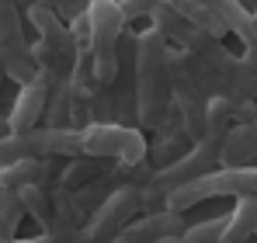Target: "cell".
I'll return each instance as SVG.
<instances>
[{
    "mask_svg": "<svg viewBox=\"0 0 257 243\" xmlns=\"http://www.w3.org/2000/svg\"><path fill=\"white\" fill-rule=\"evenodd\" d=\"M87 7H90V0H59V18L63 21H70V18H77V14H84Z\"/></svg>",
    "mask_w": 257,
    "mask_h": 243,
    "instance_id": "obj_28",
    "label": "cell"
},
{
    "mask_svg": "<svg viewBox=\"0 0 257 243\" xmlns=\"http://www.w3.org/2000/svg\"><path fill=\"white\" fill-rule=\"evenodd\" d=\"M45 97H49V83L42 77L28 80L21 90H18V101L7 115V129L11 132H32L42 125V115H45Z\"/></svg>",
    "mask_w": 257,
    "mask_h": 243,
    "instance_id": "obj_16",
    "label": "cell"
},
{
    "mask_svg": "<svg viewBox=\"0 0 257 243\" xmlns=\"http://www.w3.org/2000/svg\"><path fill=\"white\" fill-rule=\"evenodd\" d=\"M191 146H195V143L181 132L177 115H174V111H167V122L157 129L153 143H146V163H150L153 170H164V167H171L174 160H181Z\"/></svg>",
    "mask_w": 257,
    "mask_h": 243,
    "instance_id": "obj_15",
    "label": "cell"
},
{
    "mask_svg": "<svg viewBox=\"0 0 257 243\" xmlns=\"http://www.w3.org/2000/svg\"><path fill=\"white\" fill-rule=\"evenodd\" d=\"M250 243H257V236H254V240H250Z\"/></svg>",
    "mask_w": 257,
    "mask_h": 243,
    "instance_id": "obj_36",
    "label": "cell"
},
{
    "mask_svg": "<svg viewBox=\"0 0 257 243\" xmlns=\"http://www.w3.org/2000/svg\"><path fill=\"white\" fill-rule=\"evenodd\" d=\"M21 219H25V208L18 202V195L14 191H0V243L14 240Z\"/></svg>",
    "mask_w": 257,
    "mask_h": 243,
    "instance_id": "obj_23",
    "label": "cell"
},
{
    "mask_svg": "<svg viewBox=\"0 0 257 243\" xmlns=\"http://www.w3.org/2000/svg\"><path fill=\"white\" fill-rule=\"evenodd\" d=\"M0 83H4V70H0Z\"/></svg>",
    "mask_w": 257,
    "mask_h": 243,
    "instance_id": "obj_35",
    "label": "cell"
},
{
    "mask_svg": "<svg viewBox=\"0 0 257 243\" xmlns=\"http://www.w3.org/2000/svg\"><path fill=\"white\" fill-rule=\"evenodd\" d=\"M150 7H153V0H118V11L128 28H136L139 21H150Z\"/></svg>",
    "mask_w": 257,
    "mask_h": 243,
    "instance_id": "obj_25",
    "label": "cell"
},
{
    "mask_svg": "<svg viewBox=\"0 0 257 243\" xmlns=\"http://www.w3.org/2000/svg\"><path fill=\"white\" fill-rule=\"evenodd\" d=\"M59 157H80V132L73 129H32V132H11L0 139V167L18 160H59Z\"/></svg>",
    "mask_w": 257,
    "mask_h": 243,
    "instance_id": "obj_7",
    "label": "cell"
},
{
    "mask_svg": "<svg viewBox=\"0 0 257 243\" xmlns=\"http://www.w3.org/2000/svg\"><path fill=\"white\" fill-rule=\"evenodd\" d=\"M4 136H11V129H7V118L0 115V139H4Z\"/></svg>",
    "mask_w": 257,
    "mask_h": 243,
    "instance_id": "obj_31",
    "label": "cell"
},
{
    "mask_svg": "<svg viewBox=\"0 0 257 243\" xmlns=\"http://www.w3.org/2000/svg\"><path fill=\"white\" fill-rule=\"evenodd\" d=\"M250 14H254V25H257V11H250Z\"/></svg>",
    "mask_w": 257,
    "mask_h": 243,
    "instance_id": "obj_34",
    "label": "cell"
},
{
    "mask_svg": "<svg viewBox=\"0 0 257 243\" xmlns=\"http://www.w3.org/2000/svg\"><path fill=\"white\" fill-rule=\"evenodd\" d=\"M257 226V198H236V208L226 215V229L219 243H250Z\"/></svg>",
    "mask_w": 257,
    "mask_h": 243,
    "instance_id": "obj_19",
    "label": "cell"
},
{
    "mask_svg": "<svg viewBox=\"0 0 257 243\" xmlns=\"http://www.w3.org/2000/svg\"><path fill=\"white\" fill-rule=\"evenodd\" d=\"M257 163V118L226 132L219 167H254Z\"/></svg>",
    "mask_w": 257,
    "mask_h": 243,
    "instance_id": "obj_17",
    "label": "cell"
},
{
    "mask_svg": "<svg viewBox=\"0 0 257 243\" xmlns=\"http://www.w3.org/2000/svg\"><path fill=\"white\" fill-rule=\"evenodd\" d=\"M184 229H188L184 215L164 208V212H146V215L132 219L111 243H160V240H171V236H181Z\"/></svg>",
    "mask_w": 257,
    "mask_h": 243,
    "instance_id": "obj_12",
    "label": "cell"
},
{
    "mask_svg": "<svg viewBox=\"0 0 257 243\" xmlns=\"http://www.w3.org/2000/svg\"><path fill=\"white\" fill-rule=\"evenodd\" d=\"M222 143H226V132L209 129L205 139H198L181 160H174L171 167H164V170H153L150 181L139 188V208H143V215H146V212H164L167 198H171L177 188H184V184H191V181H198V177L219 170Z\"/></svg>",
    "mask_w": 257,
    "mask_h": 243,
    "instance_id": "obj_2",
    "label": "cell"
},
{
    "mask_svg": "<svg viewBox=\"0 0 257 243\" xmlns=\"http://www.w3.org/2000/svg\"><path fill=\"white\" fill-rule=\"evenodd\" d=\"M195 4H198V7H205V11H209L215 21H219L233 39L240 42V45H243V49L257 42L254 14H250V7H247L243 0H195Z\"/></svg>",
    "mask_w": 257,
    "mask_h": 243,
    "instance_id": "obj_14",
    "label": "cell"
},
{
    "mask_svg": "<svg viewBox=\"0 0 257 243\" xmlns=\"http://www.w3.org/2000/svg\"><path fill=\"white\" fill-rule=\"evenodd\" d=\"M209 198H257V167H219L212 174L177 188L164 208L184 215L188 208Z\"/></svg>",
    "mask_w": 257,
    "mask_h": 243,
    "instance_id": "obj_5",
    "label": "cell"
},
{
    "mask_svg": "<svg viewBox=\"0 0 257 243\" xmlns=\"http://www.w3.org/2000/svg\"><path fill=\"white\" fill-rule=\"evenodd\" d=\"M87 25H90V66H94V80L101 90H108L115 73H118V39L125 32V18L118 11V0H90L84 11Z\"/></svg>",
    "mask_w": 257,
    "mask_h": 243,
    "instance_id": "obj_4",
    "label": "cell"
},
{
    "mask_svg": "<svg viewBox=\"0 0 257 243\" xmlns=\"http://www.w3.org/2000/svg\"><path fill=\"white\" fill-rule=\"evenodd\" d=\"M66 28H70V39H73V45H77V52H87V49H90V25H87V14L70 18Z\"/></svg>",
    "mask_w": 257,
    "mask_h": 243,
    "instance_id": "obj_26",
    "label": "cell"
},
{
    "mask_svg": "<svg viewBox=\"0 0 257 243\" xmlns=\"http://www.w3.org/2000/svg\"><path fill=\"white\" fill-rule=\"evenodd\" d=\"M240 59H243V63H247V66H250V70L257 73V42H254V45H247V49H243V56H240Z\"/></svg>",
    "mask_w": 257,
    "mask_h": 243,
    "instance_id": "obj_29",
    "label": "cell"
},
{
    "mask_svg": "<svg viewBox=\"0 0 257 243\" xmlns=\"http://www.w3.org/2000/svg\"><path fill=\"white\" fill-rule=\"evenodd\" d=\"M111 170H115V163H108V160H97V157H73V160L59 170V184H63L66 191H80V188H87V184L108 177Z\"/></svg>",
    "mask_w": 257,
    "mask_h": 243,
    "instance_id": "obj_18",
    "label": "cell"
},
{
    "mask_svg": "<svg viewBox=\"0 0 257 243\" xmlns=\"http://www.w3.org/2000/svg\"><path fill=\"white\" fill-rule=\"evenodd\" d=\"M171 45L157 28H143L136 39V125L139 132H157L171 111Z\"/></svg>",
    "mask_w": 257,
    "mask_h": 243,
    "instance_id": "obj_1",
    "label": "cell"
},
{
    "mask_svg": "<svg viewBox=\"0 0 257 243\" xmlns=\"http://www.w3.org/2000/svg\"><path fill=\"white\" fill-rule=\"evenodd\" d=\"M80 157H97L115 167H136L146 160V132L122 122H90L80 132Z\"/></svg>",
    "mask_w": 257,
    "mask_h": 243,
    "instance_id": "obj_6",
    "label": "cell"
},
{
    "mask_svg": "<svg viewBox=\"0 0 257 243\" xmlns=\"http://www.w3.org/2000/svg\"><path fill=\"white\" fill-rule=\"evenodd\" d=\"M77 233H84V229H77ZM77 233H39V236H32V240H7V243H73Z\"/></svg>",
    "mask_w": 257,
    "mask_h": 243,
    "instance_id": "obj_27",
    "label": "cell"
},
{
    "mask_svg": "<svg viewBox=\"0 0 257 243\" xmlns=\"http://www.w3.org/2000/svg\"><path fill=\"white\" fill-rule=\"evenodd\" d=\"M195 56L205 59V66L219 77V83H222L229 94L247 97V101H257V73L240 59V56H236V52H229L222 42L205 39L198 49H195Z\"/></svg>",
    "mask_w": 257,
    "mask_h": 243,
    "instance_id": "obj_11",
    "label": "cell"
},
{
    "mask_svg": "<svg viewBox=\"0 0 257 243\" xmlns=\"http://www.w3.org/2000/svg\"><path fill=\"white\" fill-rule=\"evenodd\" d=\"M14 4H18V11H21V14H25V11H28V7H32V4H35V0H14Z\"/></svg>",
    "mask_w": 257,
    "mask_h": 243,
    "instance_id": "obj_30",
    "label": "cell"
},
{
    "mask_svg": "<svg viewBox=\"0 0 257 243\" xmlns=\"http://www.w3.org/2000/svg\"><path fill=\"white\" fill-rule=\"evenodd\" d=\"M42 129H70V80L49 83Z\"/></svg>",
    "mask_w": 257,
    "mask_h": 243,
    "instance_id": "obj_20",
    "label": "cell"
},
{
    "mask_svg": "<svg viewBox=\"0 0 257 243\" xmlns=\"http://www.w3.org/2000/svg\"><path fill=\"white\" fill-rule=\"evenodd\" d=\"M139 215H143V208H139V188H118V191H111L104 202L90 212L84 233L90 243H111Z\"/></svg>",
    "mask_w": 257,
    "mask_h": 243,
    "instance_id": "obj_10",
    "label": "cell"
},
{
    "mask_svg": "<svg viewBox=\"0 0 257 243\" xmlns=\"http://www.w3.org/2000/svg\"><path fill=\"white\" fill-rule=\"evenodd\" d=\"M0 70L18 87L39 77L32 63V42L25 39V14L14 0H0Z\"/></svg>",
    "mask_w": 257,
    "mask_h": 243,
    "instance_id": "obj_9",
    "label": "cell"
},
{
    "mask_svg": "<svg viewBox=\"0 0 257 243\" xmlns=\"http://www.w3.org/2000/svg\"><path fill=\"white\" fill-rule=\"evenodd\" d=\"M254 4H257V0H254Z\"/></svg>",
    "mask_w": 257,
    "mask_h": 243,
    "instance_id": "obj_37",
    "label": "cell"
},
{
    "mask_svg": "<svg viewBox=\"0 0 257 243\" xmlns=\"http://www.w3.org/2000/svg\"><path fill=\"white\" fill-rule=\"evenodd\" d=\"M25 18H28L32 28H35V42H32L35 73H39L45 83L70 80L73 63H77V45L70 39L66 21H63L56 11L42 7V4H32V7L25 11Z\"/></svg>",
    "mask_w": 257,
    "mask_h": 243,
    "instance_id": "obj_3",
    "label": "cell"
},
{
    "mask_svg": "<svg viewBox=\"0 0 257 243\" xmlns=\"http://www.w3.org/2000/svg\"><path fill=\"white\" fill-rule=\"evenodd\" d=\"M222 229H226V215H212V219H202V222L188 226L181 233V243H219Z\"/></svg>",
    "mask_w": 257,
    "mask_h": 243,
    "instance_id": "obj_24",
    "label": "cell"
},
{
    "mask_svg": "<svg viewBox=\"0 0 257 243\" xmlns=\"http://www.w3.org/2000/svg\"><path fill=\"white\" fill-rule=\"evenodd\" d=\"M14 195H18L21 208L42 226V233H49V229H52V202H49V188H45V184H28V188L14 191Z\"/></svg>",
    "mask_w": 257,
    "mask_h": 243,
    "instance_id": "obj_21",
    "label": "cell"
},
{
    "mask_svg": "<svg viewBox=\"0 0 257 243\" xmlns=\"http://www.w3.org/2000/svg\"><path fill=\"white\" fill-rule=\"evenodd\" d=\"M150 28H157L167 39L171 49H188V52H195L202 42L209 39V35H202L188 18H181L171 4H164V0H153V7H150Z\"/></svg>",
    "mask_w": 257,
    "mask_h": 243,
    "instance_id": "obj_13",
    "label": "cell"
},
{
    "mask_svg": "<svg viewBox=\"0 0 257 243\" xmlns=\"http://www.w3.org/2000/svg\"><path fill=\"white\" fill-rule=\"evenodd\" d=\"M45 160H18L0 167V191H21L28 184H39Z\"/></svg>",
    "mask_w": 257,
    "mask_h": 243,
    "instance_id": "obj_22",
    "label": "cell"
},
{
    "mask_svg": "<svg viewBox=\"0 0 257 243\" xmlns=\"http://www.w3.org/2000/svg\"><path fill=\"white\" fill-rule=\"evenodd\" d=\"M73 243H90V240H87V233H77V236H73Z\"/></svg>",
    "mask_w": 257,
    "mask_h": 243,
    "instance_id": "obj_32",
    "label": "cell"
},
{
    "mask_svg": "<svg viewBox=\"0 0 257 243\" xmlns=\"http://www.w3.org/2000/svg\"><path fill=\"white\" fill-rule=\"evenodd\" d=\"M167 77H171V111L181 122V132L191 143L205 139V132H209V122H205L209 97L202 94V87L188 73V66L181 59V49H171V56H167Z\"/></svg>",
    "mask_w": 257,
    "mask_h": 243,
    "instance_id": "obj_8",
    "label": "cell"
},
{
    "mask_svg": "<svg viewBox=\"0 0 257 243\" xmlns=\"http://www.w3.org/2000/svg\"><path fill=\"white\" fill-rule=\"evenodd\" d=\"M160 243H181V236H171V240H160Z\"/></svg>",
    "mask_w": 257,
    "mask_h": 243,
    "instance_id": "obj_33",
    "label": "cell"
}]
</instances>
